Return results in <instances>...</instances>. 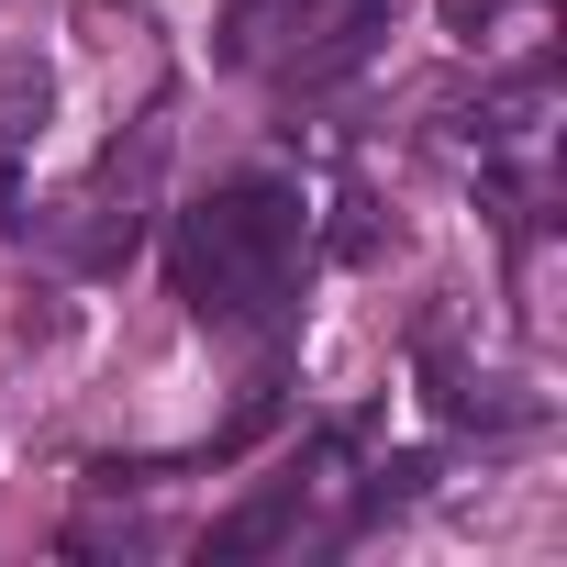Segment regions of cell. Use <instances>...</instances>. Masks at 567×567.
<instances>
[{
	"label": "cell",
	"instance_id": "cell-1",
	"mask_svg": "<svg viewBox=\"0 0 567 567\" xmlns=\"http://www.w3.org/2000/svg\"><path fill=\"white\" fill-rule=\"evenodd\" d=\"M301 245H312V223H301V200L278 189V178H234V189H212L189 223H178V301L200 312V323H278L290 312V290H301Z\"/></svg>",
	"mask_w": 567,
	"mask_h": 567
},
{
	"label": "cell",
	"instance_id": "cell-2",
	"mask_svg": "<svg viewBox=\"0 0 567 567\" xmlns=\"http://www.w3.org/2000/svg\"><path fill=\"white\" fill-rule=\"evenodd\" d=\"M290 534H301V478H278V489H256L234 523H212V545H200V556H212V567H234V556H267V545H290Z\"/></svg>",
	"mask_w": 567,
	"mask_h": 567
},
{
	"label": "cell",
	"instance_id": "cell-3",
	"mask_svg": "<svg viewBox=\"0 0 567 567\" xmlns=\"http://www.w3.org/2000/svg\"><path fill=\"white\" fill-rule=\"evenodd\" d=\"M34 123H45V79H34V68H0V167L23 156Z\"/></svg>",
	"mask_w": 567,
	"mask_h": 567
},
{
	"label": "cell",
	"instance_id": "cell-4",
	"mask_svg": "<svg viewBox=\"0 0 567 567\" xmlns=\"http://www.w3.org/2000/svg\"><path fill=\"white\" fill-rule=\"evenodd\" d=\"M423 478H434V456H390V467L368 478V512H401V501H423Z\"/></svg>",
	"mask_w": 567,
	"mask_h": 567
},
{
	"label": "cell",
	"instance_id": "cell-5",
	"mask_svg": "<svg viewBox=\"0 0 567 567\" xmlns=\"http://www.w3.org/2000/svg\"><path fill=\"white\" fill-rule=\"evenodd\" d=\"M489 12H501V0H445V23H456V34H467V45H478V34H489Z\"/></svg>",
	"mask_w": 567,
	"mask_h": 567
}]
</instances>
